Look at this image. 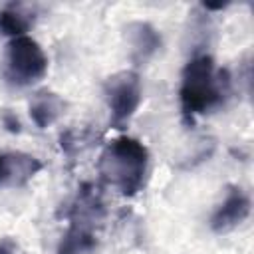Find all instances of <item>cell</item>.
Instances as JSON below:
<instances>
[{
    "instance_id": "9c48e42d",
    "label": "cell",
    "mask_w": 254,
    "mask_h": 254,
    "mask_svg": "<svg viewBox=\"0 0 254 254\" xmlns=\"http://www.w3.org/2000/svg\"><path fill=\"white\" fill-rule=\"evenodd\" d=\"M95 244V234H93V224L69 218V228L64 234L58 254H79L81 250H87Z\"/></svg>"
},
{
    "instance_id": "8992f818",
    "label": "cell",
    "mask_w": 254,
    "mask_h": 254,
    "mask_svg": "<svg viewBox=\"0 0 254 254\" xmlns=\"http://www.w3.org/2000/svg\"><path fill=\"white\" fill-rule=\"evenodd\" d=\"M42 161L30 153L8 151L0 153V187L20 189L26 187L36 173H40Z\"/></svg>"
},
{
    "instance_id": "8fae6325",
    "label": "cell",
    "mask_w": 254,
    "mask_h": 254,
    "mask_svg": "<svg viewBox=\"0 0 254 254\" xmlns=\"http://www.w3.org/2000/svg\"><path fill=\"white\" fill-rule=\"evenodd\" d=\"M2 121H4V127H6L10 133H20V121H18V117H16L14 113L6 111L4 117H2Z\"/></svg>"
},
{
    "instance_id": "7a4b0ae2",
    "label": "cell",
    "mask_w": 254,
    "mask_h": 254,
    "mask_svg": "<svg viewBox=\"0 0 254 254\" xmlns=\"http://www.w3.org/2000/svg\"><path fill=\"white\" fill-rule=\"evenodd\" d=\"M147 167H149L147 147L141 141L127 135L109 141L97 163L101 179L107 185L115 187L123 196H133L143 189Z\"/></svg>"
},
{
    "instance_id": "5b68a950",
    "label": "cell",
    "mask_w": 254,
    "mask_h": 254,
    "mask_svg": "<svg viewBox=\"0 0 254 254\" xmlns=\"http://www.w3.org/2000/svg\"><path fill=\"white\" fill-rule=\"evenodd\" d=\"M252 202L250 196L240 187H230L224 200L218 204V208L210 216V228L216 234L230 232L238 224H242L250 214Z\"/></svg>"
},
{
    "instance_id": "7c38bea8",
    "label": "cell",
    "mask_w": 254,
    "mask_h": 254,
    "mask_svg": "<svg viewBox=\"0 0 254 254\" xmlns=\"http://www.w3.org/2000/svg\"><path fill=\"white\" fill-rule=\"evenodd\" d=\"M14 252V242L12 238H2L0 240V254H12Z\"/></svg>"
},
{
    "instance_id": "277c9868",
    "label": "cell",
    "mask_w": 254,
    "mask_h": 254,
    "mask_svg": "<svg viewBox=\"0 0 254 254\" xmlns=\"http://www.w3.org/2000/svg\"><path fill=\"white\" fill-rule=\"evenodd\" d=\"M105 95L111 111L109 125L113 129H125L141 103V79L137 71L125 69L111 75L105 81Z\"/></svg>"
},
{
    "instance_id": "ba28073f",
    "label": "cell",
    "mask_w": 254,
    "mask_h": 254,
    "mask_svg": "<svg viewBox=\"0 0 254 254\" xmlns=\"http://www.w3.org/2000/svg\"><path fill=\"white\" fill-rule=\"evenodd\" d=\"M64 111H65V101L58 93L48 89L38 91L30 101V117L40 129H46L52 123H56L64 115Z\"/></svg>"
},
{
    "instance_id": "52a82bcc",
    "label": "cell",
    "mask_w": 254,
    "mask_h": 254,
    "mask_svg": "<svg viewBox=\"0 0 254 254\" xmlns=\"http://www.w3.org/2000/svg\"><path fill=\"white\" fill-rule=\"evenodd\" d=\"M125 36L131 46V58L135 64H145L161 48L159 32L147 22H131L125 28Z\"/></svg>"
},
{
    "instance_id": "3957f363",
    "label": "cell",
    "mask_w": 254,
    "mask_h": 254,
    "mask_svg": "<svg viewBox=\"0 0 254 254\" xmlns=\"http://www.w3.org/2000/svg\"><path fill=\"white\" fill-rule=\"evenodd\" d=\"M48 71V58L40 44L30 36L12 38L4 52L2 77L14 87H28Z\"/></svg>"
},
{
    "instance_id": "6da1fadb",
    "label": "cell",
    "mask_w": 254,
    "mask_h": 254,
    "mask_svg": "<svg viewBox=\"0 0 254 254\" xmlns=\"http://www.w3.org/2000/svg\"><path fill=\"white\" fill-rule=\"evenodd\" d=\"M230 93L228 69H214V60L208 54L194 56L187 62L181 77V111L187 125L194 123L196 115H202L218 105Z\"/></svg>"
},
{
    "instance_id": "30bf717a",
    "label": "cell",
    "mask_w": 254,
    "mask_h": 254,
    "mask_svg": "<svg viewBox=\"0 0 254 254\" xmlns=\"http://www.w3.org/2000/svg\"><path fill=\"white\" fill-rule=\"evenodd\" d=\"M32 22H34V16L24 12L20 6H8L0 12V32L4 36H12V38L26 36Z\"/></svg>"
},
{
    "instance_id": "4fadbf2b",
    "label": "cell",
    "mask_w": 254,
    "mask_h": 254,
    "mask_svg": "<svg viewBox=\"0 0 254 254\" xmlns=\"http://www.w3.org/2000/svg\"><path fill=\"white\" fill-rule=\"evenodd\" d=\"M204 10H222L226 8V2H220V4H202Z\"/></svg>"
}]
</instances>
